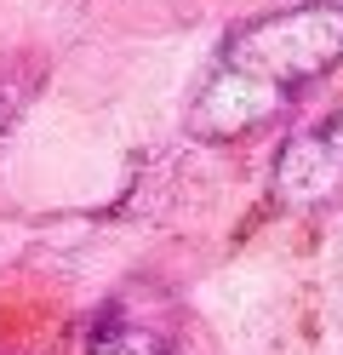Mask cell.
Listing matches in <instances>:
<instances>
[{
    "mask_svg": "<svg viewBox=\"0 0 343 355\" xmlns=\"http://www.w3.org/2000/svg\"><path fill=\"white\" fill-rule=\"evenodd\" d=\"M343 63V0H292L229 29L206 63L183 132L195 144H240L309 98Z\"/></svg>",
    "mask_w": 343,
    "mask_h": 355,
    "instance_id": "obj_1",
    "label": "cell"
},
{
    "mask_svg": "<svg viewBox=\"0 0 343 355\" xmlns=\"http://www.w3.org/2000/svg\"><path fill=\"white\" fill-rule=\"evenodd\" d=\"M172 304H155L149 286H121L80 321V355H172Z\"/></svg>",
    "mask_w": 343,
    "mask_h": 355,
    "instance_id": "obj_2",
    "label": "cell"
},
{
    "mask_svg": "<svg viewBox=\"0 0 343 355\" xmlns=\"http://www.w3.org/2000/svg\"><path fill=\"white\" fill-rule=\"evenodd\" d=\"M46 75H52V63H46L35 46H6L0 52V149L12 144V132L23 126V115L40 103Z\"/></svg>",
    "mask_w": 343,
    "mask_h": 355,
    "instance_id": "obj_3",
    "label": "cell"
}]
</instances>
